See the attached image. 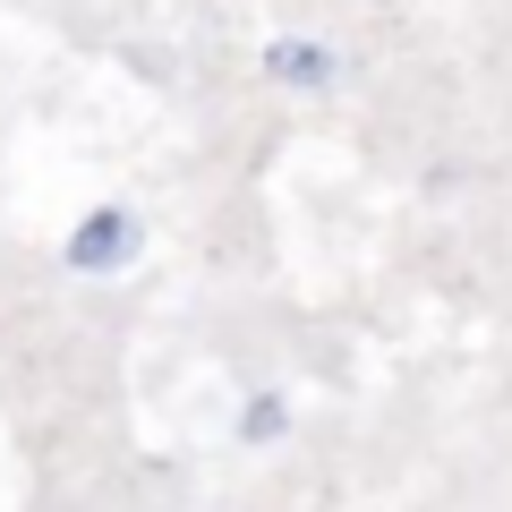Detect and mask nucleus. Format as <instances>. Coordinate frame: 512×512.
<instances>
[{"label":"nucleus","mask_w":512,"mask_h":512,"mask_svg":"<svg viewBox=\"0 0 512 512\" xmlns=\"http://www.w3.org/2000/svg\"><path fill=\"white\" fill-rule=\"evenodd\" d=\"M265 69L274 77H291V86H325V43H274V52H265Z\"/></svg>","instance_id":"f03ea898"},{"label":"nucleus","mask_w":512,"mask_h":512,"mask_svg":"<svg viewBox=\"0 0 512 512\" xmlns=\"http://www.w3.org/2000/svg\"><path fill=\"white\" fill-rule=\"evenodd\" d=\"M128 248H137V222H128L120 205H103V214H86V222H77L69 265H77V274H111V265H120Z\"/></svg>","instance_id":"f257e3e1"}]
</instances>
